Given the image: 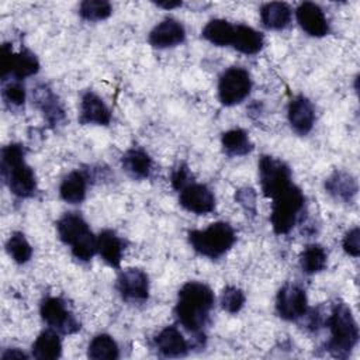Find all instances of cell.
Returning <instances> with one entry per match:
<instances>
[{
	"label": "cell",
	"mask_w": 360,
	"mask_h": 360,
	"mask_svg": "<svg viewBox=\"0 0 360 360\" xmlns=\"http://www.w3.org/2000/svg\"><path fill=\"white\" fill-rule=\"evenodd\" d=\"M252 89L250 75L246 69L232 66L226 69L218 82V97L224 105H235L243 101Z\"/></svg>",
	"instance_id": "obj_8"
},
{
	"label": "cell",
	"mask_w": 360,
	"mask_h": 360,
	"mask_svg": "<svg viewBox=\"0 0 360 360\" xmlns=\"http://www.w3.org/2000/svg\"><path fill=\"white\" fill-rule=\"evenodd\" d=\"M120 354L117 342L107 333L96 335L87 347V356L93 360H112Z\"/></svg>",
	"instance_id": "obj_29"
},
{
	"label": "cell",
	"mask_w": 360,
	"mask_h": 360,
	"mask_svg": "<svg viewBox=\"0 0 360 360\" xmlns=\"http://www.w3.org/2000/svg\"><path fill=\"white\" fill-rule=\"evenodd\" d=\"M245 304V294L235 285H228L221 294V307L229 314H236Z\"/></svg>",
	"instance_id": "obj_33"
},
{
	"label": "cell",
	"mask_w": 360,
	"mask_h": 360,
	"mask_svg": "<svg viewBox=\"0 0 360 360\" xmlns=\"http://www.w3.org/2000/svg\"><path fill=\"white\" fill-rule=\"evenodd\" d=\"M304 202L305 197L302 191L294 184L273 198L270 222L277 235H285L295 226L298 217L304 210Z\"/></svg>",
	"instance_id": "obj_6"
},
{
	"label": "cell",
	"mask_w": 360,
	"mask_h": 360,
	"mask_svg": "<svg viewBox=\"0 0 360 360\" xmlns=\"http://www.w3.org/2000/svg\"><path fill=\"white\" fill-rule=\"evenodd\" d=\"M295 17L300 27L311 37H323L329 32L328 20L322 8L315 3H301L295 10Z\"/></svg>",
	"instance_id": "obj_14"
},
{
	"label": "cell",
	"mask_w": 360,
	"mask_h": 360,
	"mask_svg": "<svg viewBox=\"0 0 360 360\" xmlns=\"http://www.w3.org/2000/svg\"><path fill=\"white\" fill-rule=\"evenodd\" d=\"M214 301V292L207 284L188 281L179 291L174 308L176 318L187 330L198 333L208 322Z\"/></svg>",
	"instance_id": "obj_1"
},
{
	"label": "cell",
	"mask_w": 360,
	"mask_h": 360,
	"mask_svg": "<svg viewBox=\"0 0 360 360\" xmlns=\"http://www.w3.org/2000/svg\"><path fill=\"white\" fill-rule=\"evenodd\" d=\"M191 183V174L188 172V167L186 165L177 166L172 173V186L174 190L180 191L186 186Z\"/></svg>",
	"instance_id": "obj_37"
},
{
	"label": "cell",
	"mask_w": 360,
	"mask_h": 360,
	"mask_svg": "<svg viewBox=\"0 0 360 360\" xmlns=\"http://www.w3.org/2000/svg\"><path fill=\"white\" fill-rule=\"evenodd\" d=\"M326 191L336 200L350 202L357 194V181L346 172H335L325 181Z\"/></svg>",
	"instance_id": "obj_20"
},
{
	"label": "cell",
	"mask_w": 360,
	"mask_h": 360,
	"mask_svg": "<svg viewBox=\"0 0 360 360\" xmlns=\"http://www.w3.org/2000/svg\"><path fill=\"white\" fill-rule=\"evenodd\" d=\"M276 311L285 321H297L307 315L308 300L305 290L294 283H285L277 292Z\"/></svg>",
	"instance_id": "obj_11"
},
{
	"label": "cell",
	"mask_w": 360,
	"mask_h": 360,
	"mask_svg": "<svg viewBox=\"0 0 360 360\" xmlns=\"http://www.w3.org/2000/svg\"><path fill=\"white\" fill-rule=\"evenodd\" d=\"M259 179L263 194L271 200L292 184L290 167L269 155H263L259 160Z\"/></svg>",
	"instance_id": "obj_7"
},
{
	"label": "cell",
	"mask_w": 360,
	"mask_h": 360,
	"mask_svg": "<svg viewBox=\"0 0 360 360\" xmlns=\"http://www.w3.org/2000/svg\"><path fill=\"white\" fill-rule=\"evenodd\" d=\"M32 94H34L35 104L44 112L49 124L56 125L65 118V111L62 108V104L59 103L58 97L53 94V91L48 86L39 84L38 87H35Z\"/></svg>",
	"instance_id": "obj_19"
},
{
	"label": "cell",
	"mask_w": 360,
	"mask_h": 360,
	"mask_svg": "<svg viewBox=\"0 0 360 360\" xmlns=\"http://www.w3.org/2000/svg\"><path fill=\"white\" fill-rule=\"evenodd\" d=\"M235 231L228 222H214L205 229H194L188 232L191 248L201 256L218 259L225 255L235 243Z\"/></svg>",
	"instance_id": "obj_5"
},
{
	"label": "cell",
	"mask_w": 360,
	"mask_h": 360,
	"mask_svg": "<svg viewBox=\"0 0 360 360\" xmlns=\"http://www.w3.org/2000/svg\"><path fill=\"white\" fill-rule=\"evenodd\" d=\"M260 21L269 30H284L291 22V8L283 1H270L260 8Z\"/></svg>",
	"instance_id": "obj_22"
},
{
	"label": "cell",
	"mask_w": 360,
	"mask_h": 360,
	"mask_svg": "<svg viewBox=\"0 0 360 360\" xmlns=\"http://www.w3.org/2000/svg\"><path fill=\"white\" fill-rule=\"evenodd\" d=\"M343 249L347 255L353 256V257H357L360 255V231L359 228H353L350 229L345 238H343Z\"/></svg>",
	"instance_id": "obj_35"
},
{
	"label": "cell",
	"mask_w": 360,
	"mask_h": 360,
	"mask_svg": "<svg viewBox=\"0 0 360 360\" xmlns=\"http://www.w3.org/2000/svg\"><path fill=\"white\" fill-rule=\"evenodd\" d=\"M79 120L82 124L107 125L111 121V112L96 93L87 91L82 96Z\"/></svg>",
	"instance_id": "obj_17"
},
{
	"label": "cell",
	"mask_w": 360,
	"mask_h": 360,
	"mask_svg": "<svg viewBox=\"0 0 360 360\" xmlns=\"http://www.w3.org/2000/svg\"><path fill=\"white\" fill-rule=\"evenodd\" d=\"M186 38V30L174 18H166L160 21L149 32L148 41L155 48H172L181 44Z\"/></svg>",
	"instance_id": "obj_15"
},
{
	"label": "cell",
	"mask_w": 360,
	"mask_h": 360,
	"mask_svg": "<svg viewBox=\"0 0 360 360\" xmlns=\"http://www.w3.org/2000/svg\"><path fill=\"white\" fill-rule=\"evenodd\" d=\"M41 318L53 330L70 335L80 329V323L75 315L66 308V304L59 297H46L41 302L39 308Z\"/></svg>",
	"instance_id": "obj_9"
},
{
	"label": "cell",
	"mask_w": 360,
	"mask_h": 360,
	"mask_svg": "<svg viewBox=\"0 0 360 360\" xmlns=\"http://www.w3.org/2000/svg\"><path fill=\"white\" fill-rule=\"evenodd\" d=\"M235 25L222 18H214L202 28V38L217 46H228L232 44Z\"/></svg>",
	"instance_id": "obj_27"
},
{
	"label": "cell",
	"mask_w": 360,
	"mask_h": 360,
	"mask_svg": "<svg viewBox=\"0 0 360 360\" xmlns=\"http://www.w3.org/2000/svg\"><path fill=\"white\" fill-rule=\"evenodd\" d=\"M231 45L245 55H255L263 48L264 37L262 32L249 25L236 24Z\"/></svg>",
	"instance_id": "obj_21"
},
{
	"label": "cell",
	"mask_w": 360,
	"mask_h": 360,
	"mask_svg": "<svg viewBox=\"0 0 360 360\" xmlns=\"http://www.w3.org/2000/svg\"><path fill=\"white\" fill-rule=\"evenodd\" d=\"M159 7H163L166 10H170V8H176V7H180L181 6V1H158L156 3Z\"/></svg>",
	"instance_id": "obj_39"
},
{
	"label": "cell",
	"mask_w": 360,
	"mask_h": 360,
	"mask_svg": "<svg viewBox=\"0 0 360 360\" xmlns=\"http://www.w3.org/2000/svg\"><path fill=\"white\" fill-rule=\"evenodd\" d=\"M156 350L165 357H180L188 352V343L176 326H166L155 338Z\"/></svg>",
	"instance_id": "obj_18"
},
{
	"label": "cell",
	"mask_w": 360,
	"mask_h": 360,
	"mask_svg": "<svg viewBox=\"0 0 360 360\" xmlns=\"http://www.w3.org/2000/svg\"><path fill=\"white\" fill-rule=\"evenodd\" d=\"M117 290L125 301L142 302L149 295V278L141 269H127L117 278Z\"/></svg>",
	"instance_id": "obj_13"
},
{
	"label": "cell",
	"mask_w": 360,
	"mask_h": 360,
	"mask_svg": "<svg viewBox=\"0 0 360 360\" xmlns=\"http://www.w3.org/2000/svg\"><path fill=\"white\" fill-rule=\"evenodd\" d=\"M122 169L132 179H146L152 170V159L143 149L132 148L122 156Z\"/></svg>",
	"instance_id": "obj_24"
},
{
	"label": "cell",
	"mask_w": 360,
	"mask_h": 360,
	"mask_svg": "<svg viewBox=\"0 0 360 360\" xmlns=\"http://www.w3.org/2000/svg\"><path fill=\"white\" fill-rule=\"evenodd\" d=\"M6 250L10 257L18 264L27 263L32 256V248L22 232H13L10 235L6 243Z\"/></svg>",
	"instance_id": "obj_31"
},
{
	"label": "cell",
	"mask_w": 360,
	"mask_h": 360,
	"mask_svg": "<svg viewBox=\"0 0 360 360\" xmlns=\"http://www.w3.org/2000/svg\"><path fill=\"white\" fill-rule=\"evenodd\" d=\"M1 359L3 360H10V359H17V360H21V359H27V354L20 352L18 349H8L7 352H4L1 354Z\"/></svg>",
	"instance_id": "obj_38"
},
{
	"label": "cell",
	"mask_w": 360,
	"mask_h": 360,
	"mask_svg": "<svg viewBox=\"0 0 360 360\" xmlns=\"http://www.w3.org/2000/svg\"><path fill=\"white\" fill-rule=\"evenodd\" d=\"M58 235L69 245L76 259L87 262L97 252V238L90 231L84 218L77 212L65 214L56 224Z\"/></svg>",
	"instance_id": "obj_4"
},
{
	"label": "cell",
	"mask_w": 360,
	"mask_h": 360,
	"mask_svg": "<svg viewBox=\"0 0 360 360\" xmlns=\"http://www.w3.org/2000/svg\"><path fill=\"white\" fill-rule=\"evenodd\" d=\"M288 122L300 135H307L312 129L315 122V110L307 97L297 96L290 101Z\"/></svg>",
	"instance_id": "obj_16"
},
{
	"label": "cell",
	"mask_w": 360,
	"mask_h": 360,
	"mask_svg": "<svg viewBox=\"0 0 360 360\" xmlns=\"http://www.w3.org/2000/svg\"><path fill=\"white\" fill-rule=\"evenodd\" d=\"M326 326L330 330L328 350L335 357H347L359 340V328L347 304L333 305L330 315L326 318Z\"/></svg>",
	"instance_id": "obj_3"
},
{
	"label": "cell",
	"mask_w": 360,
	"mask_h": 360,
	"mask_svg": "<svg viewBox=\"0 0 360 360\" xmlns=\"http://www.w3.org/2000/svg\"><path fill=\"white\" fill-rule=\"evenodd\" d=\"M24 156L25 150L18 143H10L1 149V177L10 191L20 198L32 197L37 191L35 173Z\"/></svg>",
	"instance_id": "obj_2"
},
{
	"label": "cell",
	"mask_w": 360,
	"mask_h": 360,
	"mask_svg": "<svg viewBox=\"0 0 360 360\" xmlns=\"http://www.w3.org/2000/svg\"><path fill=\"white\" fill-rule=\"evenodd\" d=\"M221 145L228 156H245L253 149V143L250 142L248 132L240 128H233L224 132Z\"/></svg>",
	"instance_id": "obj_28"
},
{
	"label": "cell",
	"mask_w": 360,
	"mask_h": 360,
	"mask_svg": "<svg viewBox=\"0 0 360 360\" xmlns=\"http://www.w3.org/2000/svg\"><path fill=\"white\" fill-rule=\"evenodd\" d=\"M235 200L243 207L246 212H256V194L252 188H240L235 194Z\"/></svg>",
	"instance_id": "obj_36"
},
{
	"label": "cell",
	"mask_w": 360,
	"mask_h": 360,
	"mask_svg": "<svg viewBox=\"0 0 360 360\" xmlns=\"http://www.w3.org/2000/svg\"><path fill=\"white\" fill-rule=\"evenodd\" d=\"M112 8L108 1L104 0H86L80 3L79 14L87 21H101L111 15Z\"/></svg>",
	"instance_id": "obj_32"
},
{
	"label": "cell",
	"mask_w": 360,
	"mask_h": 360,
	"mask_svg": "<svg viewBox=\"0 0 360 360\" xmlns=\"http://www.w3.org/2000/svg\"><path fill=\"white\" fill-rule=\"evenodd\" d=\"M3 100L10 107H20L25 101V89L20 80L8 82L3 86Z\"/></svg>",
	"instance_id": "obj_34"
},
{
	"label": "cell",
	"mask_w": 360,
	"mask_h": 360,
	"mask_svg": "<svg viewBox=\"0 0 360 360\" xmlns=\"http://www.w3.org/2000/svg\"><path fill=\"white\" fill-rule=\"evenodd\" d=\"M39 70V62L37 56L28 51L22 49L18 53L13 52V48L8 44H3L1 46V76L6 80L7 75L15 77V80H21L35 75Z\"/></svg>",
	"instance_id": "obj_10"
},
{
	"label": "cell",
	"mask_w": 360,
	"mask_h": 360,
	"mask_svg": "<svg viewBox=\"0 0 360 360\" xmlns=\"http://www.w3.org/2000/svg\"><path fill=\"white\" fill-rule=\"evenodd\" d=\"M124 245L115 232L107 229L97 236V252L101 259L111 267H120Z\"/></svg>",
	"instance_id": "obj_23"
},
{
	"label": "cell",
	"mask_w": 360,
	"mask_h": 360,
	"mask_svg": "<svg viewBox=\"0 0 360 360\" xmlns=\"http://www.w3.org/2000/svg\"><path fill=\"white\" fill-rule=\"evenodd\" d=\"M87 179L82 172H70L60 183V198L69 204H79L86 197Z\"/></svg>",
	"instance_id": "obj_26"
},
{
	"label": "cell",
	"mask_w": 360,
	"mask_h": 360,
	"mask_svg": "<svg viewBox=\"0 0 360 360\" xmlns=\"http://www.w3.org/2000/svg\"><path fill=\"white\" fill-rule=\"evenodd\" d=\"M62 354V340L56 330L48 329L38 335L32 343V356L39 360L58 359Z\"/></svg>",
	"instance_id": "obj_25"
},
{
	"label": "cell",
	"mask_w": 360,
	"mask_h": 360,
	"mask_svg": "<svg viewBox=\"0 0 360 360\" xmlns=\"http://www.w3.org/2000/svg\"><path fill=\"white\" fill-rule=\"evenodd\" d=\"M328 255L325 249L319 245H308L300 255V266L304 273L315 274L326 267Z\"/></svg>",
	"instance_id": "obj_30"
},
{
	"label": "cell",
	"mask_w": 360,
	"mask_h": 360,
	"mask_svg": "<svg viewBox=\"0 0 360 360\" xmlns=\"http://www.w3.org/2000/svg\"><path fill=\"white\" fill-rule=\"evenodd\" d=\"M179 202L188 212L204 215L214 211L215 195L205 184L191 181L188 186L180 190Z\"/></svg>",
	"instance_id": "obj_12"
}]
</instances>
